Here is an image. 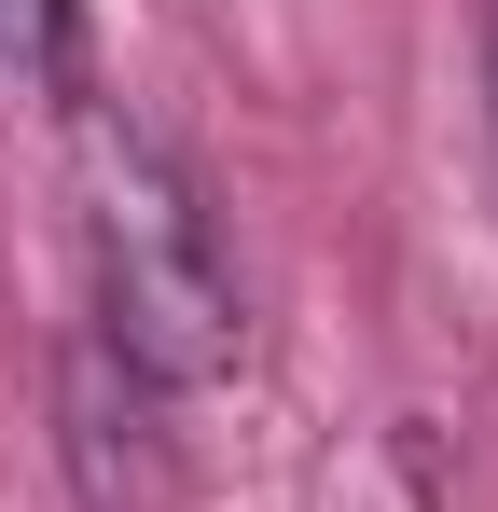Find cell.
<instances>
[{
	"instance_id": "obj_1",
	"label": "cell",
	"mask_w": 498,
	"mask_h": 512,
	"mask_svg": "<svg viewBox=\"0 0 498 512\" xmlns=\"http://www.w3.org/2000/svg\"><path fill=\"white\" fill-rule=\"evenodd\" d=\"M83 263H97V346L139 388H222L249 360V291L208 222V180L139 111H83Z\"/></svg>"
},
{
	"instance_id": "obj_4",
	"label": "cell",
	"mask_w": 498,
	"mask_h": 512,
	"mask_svg": "<svg viewBox=\"0 0 498 512\" xmlns=\"http://www.w3.org/2000/svg\"><path fill=\"white\" fill-rule=\"evenodd\" d=\"M485 125H498V42H485Z\"/></svg>"
},
{
	"instance_id": "obj_3",
	"label": "cell",
	"mask_w": 498,
	"mask_h": 512,
	"mask_svg": "<svg viewBox=\"0 0 498 512\" xmlns=\"http://www.w3.org/2000/svg\"><path fill=\"white\" fill-rule=\"evenodd\" d=\"M83 84V0H0V111H70Z\"/></svg>"
},
{
	"instance_id": "obj_2",
	"label": "cell",
	"mask_w": 498,
	"mask_h": 512,
	"mask_svg": "<svg viewBox=\"0 0 498 512\" xmlns=\"http://www.w3.org/2000/svg\"><path fill=\"white\" fill-rule=\"evenodd\" d=\"M70 457H83V499H97V512H153V499H166L153 388H139L111 346H83V360H70Z\"/></svg>"
}]
</instances>
